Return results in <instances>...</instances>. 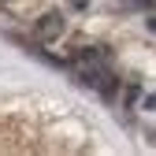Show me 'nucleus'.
Returning a JSON list of instances; mask_svg holds the SVG:
<instances>
[{"label":"nucleus","instance_id":"2","mask_svg":"<svg viewBox=\"0 0 156 156\" xmlns=\"http://www.w3.org/2000/svg\"><path fill=\"white\" fill-rule=\"evenodd\" d=\"M37 37L41 41H56V37H63V15L60 11H48L37 19Z\"/></svg>","mask_w":156,"mask_h":156},{"label":"nucleus","instance_id":"5","mask_svg":"<svg viewBox=\"0 0 156 156\" xmlns=\"http://www.w3.org/2000/svg\"><path fill=\"white\" fill-rule=\"evenodd\" d=\"M149 30H152V34H156V15H152V19H149Z\"/></svg>","mask_w":156,"mask_h":156},{"label":"nucleus","instance_id":"3","mask_svg":"<svg viewBox=\"0 0 156 156\" xmlns=\"http://www.w3.org/2000/svg\"><path fill=\"white\" fill-rule=\"evenodd\" d=\"M123 4L134 8V11H138V8H141V11H152V8H156V0H123Z\"/></svg>","mask_w":156,"mask_h":156},{"label":"nucleus","instance_id":"4","mask_svg":"<svg viewBox=\"0 0 156 156\" xmlns=\"http://www.w3.org/2000/svg\"><path fill=\"white\" fill-rule=\"evenodd\" d=\"M145 108H152V112H156V93H149V97H145Z\"/></svg>","mask_w":156,"mask_h":156},{"label":"nucleus","instance_id":"1","mask_svg":"<svg viewBox=\"0 0 156 156\" xmlns=\"http://www.w3.org/2000/svg\"><path fill=\"white\" fill-rule=\"evenodd\" d=\"M74 67H78V78H82L86 86H93L97 93H104V97L115 93V78L104 67V52L101 48H82V52L74 56Z\"/></svg>","mask_w":156,"mask_h":156}]
</instances>
